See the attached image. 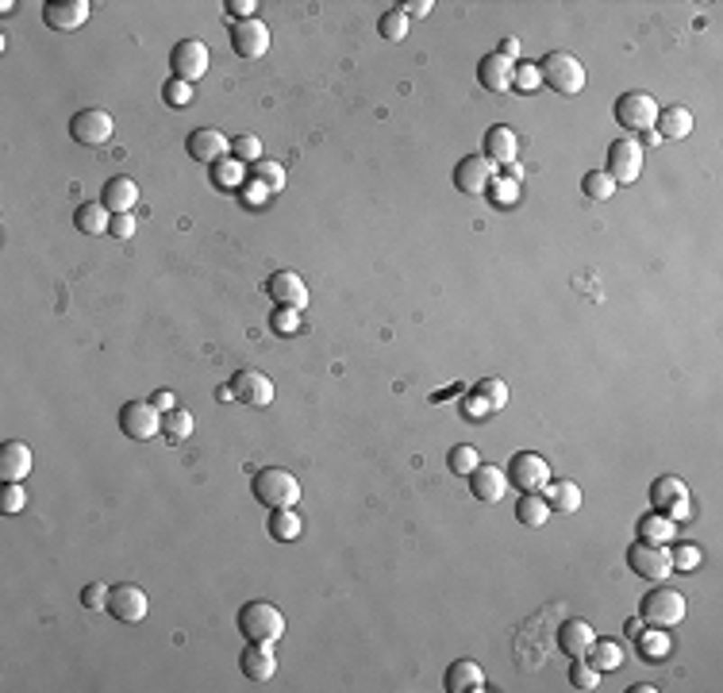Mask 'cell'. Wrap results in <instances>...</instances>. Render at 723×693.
<instances>
[{
	"instance_id": "obj_1",
	"label": "cell",
	"mask_w": 723,
	"mask_h": 693,
	"mask_svg": "<svg viewBox=\"0 0 723 693\" xmlns=\"http://www.w3.org/2000/svg\"><path fill=\"white\" fill-rule=\"evenodd\" d=\"M254 501H262L266 509H297L300 501V478L285 467H266L254 474Z\"/></svg>"
},
{
	"instance_id": "obj_2",
	"label": "cell",
	"mask_w": 723,
	"mask_h": 693,
	"mask_svg": "<svg viewBox=\"0 0 723 693\" xmlns=\"http://www.w3.org/2000/svg\"><path fill=\"white\" fill-rule=\"evenodd\" d=\"M685 613H689L685 594H682V589H673V586H658V589H650V594L643 597V605H639L643 624L662 628V632H670L673 624H682Z\"/></svg>"
},
{
	"instance_id": "obj_3",
	"label": "cell",
	"mask_w": 723,
	"mask_h": 693,
	"mask_svg": "<svg viewBox=\"0 0 723 693\" xmlns=\"http://www.w3.org/2000/svg\"><path fill=\"white\" fill-rule=\"evenodd\" d=\"M235 624H239V632L247 635V640H258V643H278L285 635V616H281L278 605H270V601L243 605Z\"/></svg>"
},
{
	"instance_id": "obj_4",
	"label": "cell",
	"mask_w": 723,
	"mask_h": 693,
	"mask_svg": "<svg viewBox=\"0 0 723 693\" xmlns=\"http://www.w3.org/2000/svg\"><path fill=\"white\" fill-rule=\"evenodd\" d=\"M539 78L551 85L554 93H562V97H577L585 89V66L577 62L573 54H566V51H551L539 62Z\"/></svg>"
},
{
	"instance_id": "obj_5",
	"label": "cell",
	"mask_w": 723,
	"mask_h": 693,
	"mask_svg": "<svg viewBox=\"0 0 723 693\" xmlns=\"http://www.w3.org/2000/svg\"><path fill=\"white\" fill-rule=\"evenodd\" d=\"M662 105L650 93H624L616 100V120L624 132H654V120H658Z\"/></svg>"
},
{
	"instance_id": "obj_6",
	"label": "cell",
	"mask_w": 723,
	"mask_h": 693,
	"mask_svg": "<svg viewBox=\"0 0 723 693\" xmlns=\"http://www.w3.org/2000/svg\"><path fill=\"white\" fill-rule=\"evenodd\" d=\"M120 431L135 443H147L162 431V412L154 409V401H127L120 409Z\"/></svg>"
},
{
	"instance_id": "obj_7",
	"label": "cell",
	"mask_w": 723,
	"mask_h": 693,
	"mask_svg": "<svg viewBox=\"0 0 723 693\" xmlns=\"http://www.w3.org/2000/svg\"><path fill=\"white\" fill-rule=\"evenodd\" d=\"M508 478L516 482V489H524V494H543V489L551 485V462L535 451H516L508 462Z\"/></svg>"
},
{
	"instance_id": "obj_8",
	"label": "cell",
	"mask_w": 723,
	"mask_h": 693,
	"mask_svg": "<svg viewBox=\"0 0 723 693\" xmlns=\"http://www.w3.org/2000/svg\"><path fill=\"white\" fill-rule=\"evenodd\" d=\"M650 504H654V513L670 516V520H685L689 516V485L682 478H673V474H662L650 485Z\"/></svg>"
},
{
	"instance_id": "obj_9",
	"label": "cell",
	"mask_w": 723,
	"mask_h": 693,
	"mask_svg": "<svg viewBox=\"0 0 723 693\" xmlns=\"http://www.w3.org/2000/svg\"><path fill=\"white\" fill-rule=\"evenodd\" d=\"M627 567L639 574V578H650V582H662V578H670L673 562H670V551L658 543H646V540H635L627 547Z\"/></svg>"
},
{
	"instance_id": "obj_10",
	"label": "cell",
	"mask_w": 723,
	"mask_h": 693,
	"mask_svg": "<svg viewBox=\"0 0 723 693\" xmlns=\"http://www.w3.org/2000/svg\"><path fill=\"white\" fill-rule=\"evenodd\" d=\"M604 173H609L616 185L639 181V173H643V147L635 139H616L612 147H609V166H604Z\"/></svg>"
},
{
	"instance_id": "obj_11",
	"label": "cell",
	"mask_w": 723,
	"mask_h": 693,
	"mask_svg": "<svg viewBox=\"0 0 723 693\" xmlns=\"http://www.w3.org/2000/svg\"><path fill=\"white\" fill-rule=\"evenodd\" d=\"M115 132L112 116L105 108H81L74 120H69V135H74V143H81V147H100V143H108Z\"/></svg>"
},
{
	"instance_id": "obj_12",
	"label": "cell",
	"mask_w": 723,
	"mask_h": 693,
	"mask_svg": "<svg viewBox=\"0 0 723 693\" xmlns=\"http://www.w3.org/2000/svg\"><path fill=\"white\" fill-rule=\"evenodd\" d=\"M169 66H173V78L181 81H197L208 74V47L200 39H181L178 47L169 51Z\"/></svg>"
},
{
	"instance_id": "obj_13",
	"label": "cell",
	"mask_w": 723,
	"mask_h": 693,
	"mask_svg": "<svg viewBox=\"0 0 723 693\" xmlns=\"http://www.w3.org/2000/svg\"><path fill=\"white\" fill-rule=\"evenodd\" d=\"M231 397L239 404H247V409H266L273 401V382L262 370H239L235 378H231Z\"/></svg>"
},
{
	"instance_id": "obj_14",
	"label": "cell",
	"mask_w": 723,
	"mask_h": 693,
	"mask_svg": "<svg viewBox=\"0 0 723 693\" xmlns=\"http://www.w3.org/2000/svg\"><path fill=\"white\" fill-rule=\"evenodd\" d=\"M147 609H151L147 594H142L139 586H132V582L115 586L112 597H108V613L120 620V624H139V620H147Z\"/></svg>"
},
{
	"instance_id": "obj_15",
	"label": "cell",
	"mask_w": 723,
	"mask_h": 693,
	"mask_svg": "<svg viewBox=\"0 0 723 693\" xmlns=\"http://www.w3.org/2000/svg\"><path fill=\"white\" fill-rule=\"evenodd\" d=\"M266 289H270V297L278 300L281 309H297V312L308 309V285H305V278H300V273H293V270L270 273Z\"/></svg>"
},
{
	"instance_id": "obj_16",
	"label": "cell",
	"mask_w": 723,
	"mask_h": 693,
	"mask_svg": "<svg viewBox=\"0 0 723 693\" xmlns=\"http://www.w3.org/2000/svg\"><path fill=\"white\" fill-rule=\"evenodd\" d=\"M89 12H93L89 0H50V5H42V23L50 32H78L89 20Z\"/></svg>"
},
{
	"instance_id": "obj_17",
	"label": "cell",
	"mask_w": 723,
	"mask_h": 693,
	"mask_svg": "<svg viewBox=\"0 0 723 693\" xmlns=\"http://www.w3.org/2000/svg\"><path fill=\"white\" fill-rule=\"evenodd\" d=\"M493 173H497V166L489 162L485 154H470V158H462V162L454 166V185L462 193L477 197V193H485L489 185H493Z\"/></svg>"
},
{
	"instance_id": "obj_18",
	"label": "cell",
	"mask_w": 723,
	"mask_h": 693,
	"mask_svg": "<svg viewBox=\"0 0 723 693\" xmlns=\"http://www.w3.org/2000/svg\"><path fill=\"white\" fill-rule=\"evenodd\" d=\"M231 47L239 58H262L270 51V27L262 20H235L231 23Z\"/></svg>"
},
{
	"instance_id": "obj_19",
	"label": "cell",
	"mask_w": 723,
	"mask_h": 693,
	"mask_svg": "<svg viewBox=\"0 0 723 693\" xmlns=\"http://www.w3.org/2000/svg\"><path fill=\"white\" fill-rule=\"evenodd\" d=\"M189 158L193 162H205V166H215L224 162L227 151H231V139L224 132H215V127H197V132H189Z\"/></svg>"
},
{
	"instance_id": "obj_20",
	"label": "cell",
	"mask_w": 723,
	"mask_h": 693,
	"mask_svg": "<svg viewBox=\"0 0 723 693\" xmlns=\"http://www.w3.org/2000/svg\"><path fill=\"white\" fill-rule=\"evenodd\" d=\"M239 667H243V674H247L251 682H270V678L278 674V655H273V643L251 640L247 647H243V655H239Z\"/></svg>"
},
{
	"instance_id": "obj_21",
	"label": "cell",
	"mask_w": 723,
	"mask_h": 693,
	"mask_svg": "<svg viewBox=\"0 0 723 693\" xmlns=\"http://www.w3.org/2000/svg\"><path fill=\"white\" fill-rule=\"evenodd\" d=\"M592 640H597V632H592V624L581 620V616H573V620H566V624L558 628V651L570 655V659H585Z\"/></svg>"
},
{
	"instance_id": "obj_22",
	"label": "cell",
	"mask_w": 723,
	"mask_h": 693,
	"mask_svg": "<svg viewBox=\"0 0 723 693\" xmlns=\"http://www.w3.org/2000/svg\"><path fill=\"white\" fill-rule=\"evenodd\" d=\"M512 74H516V62H508V58H500V54H485L481 62H477V81H481L489 93H508Z\"/></svg>"
},
{
	"instance_id": "obj_23",
	"label": "cell",
	"mask_w": 723,
	"mask_h": 693,
	"mask_svg": "<svg viewBox=\"0 0 723 693\" xmlns=\"http://www.w3.org/2000/svg\"><path fill=\"white\" fill-rule=\"evenodd\" d=\"M443 689H446V693H473V689H485V670L477 667L473 659H458V662H451V667H446Z\"/></svg>"
},
{
	"instance_id": "obj_24",
	"label": "cell",
	"mask_w": 723,
	"mask_h": 693,
	"mask_svg": "<svg viewBox=\"0 0 723 693\" xmlns=\"http://www.w3.org/2000/svg\"><path fill=\"white\" fill-rule=\"evenodd\" d=\"M32 474V447L23 439H8L0 447V478L5 482H23Z\"/></svg>"
},
{
	"instance_id": "obj_25",
	"label": "cell",
	"mask_w": 723,
	"mask_h": 693,
	"mask_svg": "<svg viewBox=\"0 0 723 693\" xmlns=\"http://www.w3.org/2000/svg\"><path fill=\"white\" fill-rule=\"evenodd\" d=\"M504 489H508V478H504V470L500 467H477L473 474H470V494L477 497V501H485V504H493V501H500L504 497Z\"/></svg>"
},
{
	"instance_id": "obj_26",
	"label": "cell",
	"mask_w": 723,
	"mask_h": 693,
	"mask_svg": "<svg viewBox=\"0 0 723 693\" xmlns=\"http://www.w3.org/2000/svg\"><path fill=\"white\" fill-rule=\"evenodd\" d=\"M100 205H105L112 216L120 212H132L139 205V185L132 178H108L105 181V197H100Z\"/></svg>"
},
{
	"instance_id": "obj_27",
	"label": "cell",
	"mask_w": 723,
	"mask_h": 693,
	"mask_svg": "<svg viewBox=\"0 0 723 693\" xmlns=\"http://www.w3.org/2000/svg\"><path fill=\"white\" fill-rule=\"evenodd\" d=\"M485 158L493 166H512L516 162V132L512 127H504V124L489 127L485 132Z\"/></svg>"
},
{
	"instance_id": "obj_28",
	"label": "cell",
	"mask_w": 723,
	"mask_h": 693,
	"mask_svg": "<svg viewBox=\"0 0 723 693\" xmlns=\"http://www.w3.org/2000/svg\"><path fill=\"white\" fill-rule=\"evenodd\" d=\"M654 132H658V139H685L692 132V112L682 105L662 108L658 120H654Z\"/></svg>"
},
{
	"instance_id": "obj_29",
	"label": "cell",
	"mask_w": 723,
	"mask_h": 693,
	"mask_svg": "<svg viewBox=\"0 0 723 693\" xmlns=\"http://www.w3.org/2000/svg\"><path fill=\"white\" fill-rule=\"evenodd\" d=\"M639 540H646V543H658V547L673 543V540H677V520L662 516V513H650V516H643V520H639Z\"/></svg>"
},
{
	"instance_id": "obj_30",
	"label": "cell",
	"mask_w": 723,
	"mask_h": 693,
	"mask_svg": "<svg viewBox=\"0 0 723 693\" xmlns=\"http://www.w3.org/2000/svg\"><path fill=\"white\" fill-rule=\"evenodd\" d=\"M543 497L551 504V513H577L581 509V489L573 482H551L543 489Z\"/></svg>"
},
{
	"instance_id": "obj_31",
	"label": "cell",
	"mask_w": 723,
	"mask_h": 693,
	"mask_svg": "<svg viewBox=\"0 0 723 693\" xmlns=\"http://www.w3.org/2000/svg\"><path fill=\"white\" fill-rule=\"evenodd\" d=\"M516 520L524 528H543L546 520H551V504H546V497H539V494H524L516 501Z\"/></svg>"
},
{
	"instance_id": "obj_32",
	"label": "cell",
	"mask_w": 723,
	"mask_h": 693,
	"mask_svg": "<svg viewBox=\"0 0 723 693\" xmlns=\"http://www.w3.org/2000/svg\"><path fill=\"white\" fill-rule=\"evenodd\" d=\"M74 227L81 231V236H100V231H108L112 227V212L100 205H81L78 212H74Z\"/></svg>"
},
{
	"instance_id": "obj_33",
	"label": "cell",
	"mask_w": 723,
	"mask_h": 693,
	"mask_svg": "<svg viewBox=\"0 0 723 693\" xmlns=\"http://www.w3.org/2000/svg\"><path fill=\"white\" fill-rule=\"evenodd\" d=\"M300 531H305V520H300L297 509H270V536L273 540L288 543V540H297Z\"/></svg>"
},
{
	"instance_id": "obj_34",
	"label": "cell",
	"mask_w": 723,
	"mask_h": 693,
	"mask_svg": "<svg viewBox=\"0 0 723 693\" xmlns=\"http://www.w3.org/2000/svg\"><path fill=\"white\" fill-rule=\"evenodd\" d=\"M585 659H589L600 674H604V670H619V667H624V647H619L616 640H592V647H589Z\"/></svg>"
},
{
	"instance_id": "obj_35",
	"label": "cell",
	"mask_w": 723,
	"mask_h": 693,
	"mask_svg": "<svg viewBox=\"0 0 723 693\" xmlns=\"http://www.w3.org/2000/svg\"><path fill=\"white\" fill-rule=\"evenodd\" d=\"M193 412L189 409H173V412H166L162 416V431H166V439L169 443H185V439H189L193 436Z\"/></svg>"
},
{
	"instance_id": "obj_36",
	"label": "cell",
	"mask_w": 723,
	"mask_h": 693,
	"mask_svg": "<svg viewBox=\"0 0 723 693\" xmlns=\"http://www.w3.org/2000/svg\"><path fill=\"white\" fill-rule=\"evenodd\" d=\"M635 643H639V651L650 659V662H662V659H666L670 655V640H666V632H662V628H654V632H639V635H635Z\"/></svg>"
},
{
	"instance_id": "obj_37",
	"label": "cell",
	"mask_w": 723,
	"mask_h": 693,
	"mask_svg": "<svg viewBox=\"0 0 723 693\" xmlns=\"http://www.w3.org/2000/svg\"><path fill=\"white\" fill-rule=\"evenodd\" d=\"M473 397H477V401H485V409H489V412H500L504 404H508V385H504L500 378H485L481 385L473 389Z\"/></svg>"
},
{
	"instance_id": "obj_38",
	"label": "cell",
	"mask_w": 723,
	"mask_h": 693,
	"mask_svg": "<svg viewBox=\"0 0 723 693\" xmlns=\"http://www.w3.org/2000/svg\"><path fill=\"white\" fill-rule=\"evenodd\" d=\"M254 181L262 185L266 193H281L285 189V166L281 162H262V158H258L254 162Z\"/></svg>"
},
{
	"instance_id": "obj_39",
	"label": "cell",
	"mask_w": 723,
	"mask_h": 693,
	"mask_svg": "<svg viewBox=\"0 0 723 693\" xmlns=\"http://www.w3.org/2000/svg\"><path fill=\"white\" fill-rule=\"evenodd\" d=\"M378 32H381V39H389V42L408 39V16H404L400 8H389L385 16L378 20Z\"/></svg>"
},
{
	"instance_id": "obj_40",
	"label": "cell",
	"mask_w": 723,
	"mask_h": 693,
	"mask_svg": "<svg viewBox=\"0 0 723 693\" xmlns=\"http://www.w3.org/2000/svg\"><path fill=\"white\" fill-rule=\"evenodd\" d=\"M581 189L592 197V200H609L612 193H616V181L609 178L604 170H592V173H585V181H581Z\"/></svg>"
},
{
	"instance_id": "obj_41",
	"label": "cell",
	"mask_w": 723,
	"mask_h": 693,
	"mask_svg": "<svg viewBox=\"0 0 723 693\" xmlns=\"http://www.w3.org/2000/svg\"><path fill=\"white\" fill-rule=\"evenodd\" d=\"M570 682H573L577 689H597V686H600V670L592 667L589 659H573V667H570Z\"/></svg>"
},
{
	"instance_id": "obj_42",
	"label": "cell",
	"mask_w": 723,
	"mask_h": 693,
	"mask_svg": "<svg viewBox=\"0 0 723 693\" xmlns=\"http://www.w3.org/2000/svg\"><path fill=\"white\" fill-rule=\"evenodd\" d=\"M162 100L169 108H185V105H193V85L189 81H181V78H169L166 81V89H162Z\"/></svg>"
},
{
	"instance_id": "obj_43",
	"label": "cell",
	"mask_w": 723,
	"mask_h": 693,
	"mask_svg": "<svg viewBox=\"0 0 723 693\" xmlns=\"http://www.w3.org/2000/svg\"><path fill=\"white\" fill-rule=\"evenodd\" d=\"M446 467H451L454 474H473L477 467H481V458H477V451H473V447H466V443H462V447H454V451L446 455Z\"/></svg>"
},
{
	"instance_id": "obj_44",
	"label": "cell",
	"mask_w": 723,
	"mask_h": 693,
	"mask_svg": "<svg viewBox=\"0 0 723 693\" xmlns=\"http://www.w3.org/2000/svg\"><path fill=\"white\" fill-rule=\"evenodd\" d=\"M23 504H27L23 482H5V489H0V509L12 516V513H23Z\"/></svg>"
},
{
	"instance_id": "obj_45",
	"label": "cell",
	"mask_w": 723,
	"mask_h": 693,
	"mask_svg": "<svg viewBox=\"0 0 723 693\" xmlns=\"http://www.w3.org/2000/svg\"><path fill=\"white\" fill-rule=\"evenodd\" d=\"M231 151H235L239 162H258V158H262V139L258 135H239L235 143H231Z\"/></svg>"
},
{
	"instance_id": "obj_46",
	"label": "cell",
	"mask_w": 723,
	"mask_h": 693,
	"mask_svg": "<svg viewBox=\"0 0 723 693\" xmlns=\"http://www.w3.org/2000/svg\"><path fill=\"white\" fill-rule=\"evenodd\" d=\"M108 597H112V586H105V582H89L81 589L85 609H108Z\"/></svg>"
},
{
	"instance_id": "obj_47",
	"label": "cell",
	"mask_w": 723,
	"mask_h": 693,
	"mask_svg": "<svg viewBox=\"0 0 723 693\" xmlns=\"http://www.w3.org/2000/svg\"><path fill=\"white\" fill-rule=\"evenodd\" d=\"M539 62H519L516 66V74H512V85L516 89H524V93H531V89H539Z\"/></svg>"
},
{
	"instance_id": "obj_48",
	"label": "cell",
	"mask_w": 723,
	"mask_h": 693,
	"mask_svg": "<svg viewBox=\"0 0 723 693\" xmlns=\"http://www.w3.org/2000/svg\"><path fill=\"white\" fill-rule=\"evenodd\" d=\"M670 562H673V570H697V567H700V547L682 543V547H677V551L670 555Z\"/></svg>"
},
{
	"instance_id": "obj_49",
	"label": "cell",
	"mask_w": 723,
	"mask_h": 693,
	"mask_svg": "<svg viewBox=\"0 0 723 693\" xmlns=\"http://www.w3.org/2000/svg\"><path fill=\"white\" fill-rule=\"evenodd\" d=\"M215 181H220V185H239L243 181V162H239V158H235V162H227V158H224V162H215Z\"/></svg>"
},
{
	"instance_id": "obj_50",
	"label": "cell",
	"mask_w": 723,
	"mask_h": 693,
	"mask_svg": "<svg viewBox=\"0 0 723 693\" xmlns=\"http://www.w3.org/2000/svg\"><path fill=\"white\" fill-rule=\"evenodd\" d=\"M135 227H139V224H135V216H132V212H120V216H112V227H108V231H112L115 239H132V236H135Z\"/></svg>"
},
{
	"instance_id": "obj_51",
	"label": "cell",
	"mask_w": 723,
	"mask_h": 693,
	"mask_svg": "<svg viewBox=\"0 0 723 693\" xmlns=\"http://www.w3.org/2000/svg\"><path fill=\"white\" fill-rule=\"evenodd\" d=\"M431 8H435V0H408V5H400V12L404 16H416V20H424V16H431Z\"/></svg>"
},
{
	"instance_id": "obj_52",
	"label": "cell",
	"mask_w": 723,
	"mask_h": 693,
	"mask_svg": "<svg viewBox=\"0 0 723 693\" xmlns=\"http://www.w3.org/2000/svg\"><path fill=\"white\" fill-rule=\"evenodd\" d=\"M254 0H227V12H231V16H235V20H254Z\"/></svg>"
},
{
	"instance_id": "obj_53",
	"label": "cell",
	"mask_w": 723,
	"mask_h": 693,
	"mask_svg": "<svg viewBox=\"0 0 723 693\" xmlns=\"http://www.w3.org/2000/svg\"><path fill=\"white\" fill-rule=\"evenodd\" d=\"M516 197H519V181H512V178L497 181V200H500V205H512Z\"/></svg>"
},
{
	"instance_id": "obj_54",
	"label": "cell",
	"mask_w": 723,
	"mask_h": 693,
	"mask_svg": "<svg viewBox=\"0 0 723 693\" xmlns=\"http://www.w3.org/2000/svg\"><path fill=\"white\" fill-rule=\"evenodd\" d=\"M151 401H154V409H158V412H162V416H166V412H173V409H178V397H173V393H169V389H158V393H154Z\"/></svg>"
},
{
	"instance_id": "obj_55",
	"label": "cell",
	"mask_w": 723,
	"mask_h": 693,
	"mask_svg": "<svg viewBox=\"0 0 723 693\" xmlns=\"http://www.w3.org/2000/svg\"><path fill=\"white\" fill-rule=\"evenodd\" d=\"M497 54H500V58H508V62H516V54H519V39L508 35V39L500 42V51H497Z\"/></svg>"
},
{
	"instance_id": "obj_56",
	"label": "cell",
	"mask_w": 723,
	"mask_h": 693,
	"mask_svg": "<svg viewBox=\"0 0 723 693\" xmlns=\"http://www.w3.org/2000/svg\"><path fill=\"white\" fill-rule=\"evenodd\" d=\"M643 628H646V624H643V616H631V620H627V624H624V632L631 635V640H635V635H639Z\"/></svg>"
},
{
	"instance_id": "obj_57",
	"label": "cell",
	"mask_w": 723,
	"mask_h": 693,
	"mask_svg": "<svg viewBox=\"0 0 723 693\" xmlns=\"http://www.w3.org/2000/svg\"><path fill=\"white\" fill-rule=\"evenodd\" d=\"M293 312H297V309H281V312H278V328H281V331L293 328Z\"/></svg>"
}]
</instances>
